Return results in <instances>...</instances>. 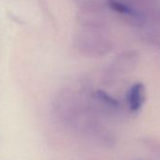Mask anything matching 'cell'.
<instances>
[{"label":"cell","instance_id":"4","mask_svg":"<svg viewBox=\"0 0 160 160\" xmlns=\"http://www.w3.org/2000/svg\"><path fill=\"white\" fill-rule=\"evenodd\" d=\"M72 2L79 8L81 13L92 14L100 10V4L96 0H72Z\"/></svg>","mask_w":160,"mask_h":160},{"label":"cell","instance_id":"2","mask_svg":"<svg viewBox=\"0 0 160 160\" xmlns=\"http://www.w3.org/2000/svg\"><path fill=\"white\" fill-rule=\"evenodd\" d=\"M146 99V90L142 83L134 84L127 93V104L130 111L138 112L142 108Z\"/></svg>","mask_w":160,"mask_h":160},{"label":"cell","instance_id":"3","mask_svg":"<svg viewBox=\"0 0 160 160\" xmlns=\"http://www.w3.org/2000/svg\"><path fill=\"white\" fill-rule=\"evenodd\" d=\"M107 3L111 10L120 14L130 17H137L138 15L137 12L132 9L124 0H107Z\"/></svg>","mask_w":160,"mask_h":160},{"label":"cell","instance_id":"1","mask_svg":"<svg viewBox=\"0 0 160 160\" xmlns=\"http://www.w3.org/2000/svg\"><path fill=\"white\" fill-rule=\"evenodd\" d=\"M74 48L85 57H96L107 51L106 42L93 31L82 30L73 37Z\"/></svg>","mask_w":160,"mask_h":160},{"label":"cell","instance_id":"5","mask_svg":"<svg viewBox=\"0 0 160 160\" xmlns=\"http://www.w3.org/2000/svg\"><path fill=\"white\" fill-rule=\"evenodd\" d=\"M96 97L100 102H102L105 106H107L108 108H117L119 107V102L116 99H114L113 97H111L109 94L105 92L104 91H97Z\"/></svg>","mask_w":160,"mask_h":160}]
</instances>
